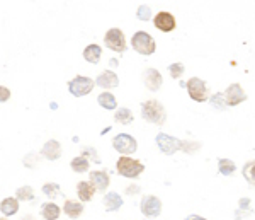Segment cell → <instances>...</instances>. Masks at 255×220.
<instances>
[{
    "label": "cell",
    "mask_w": 255,
    "mask_h": 220,
    "mask_svg": "<svg viewBox=\"0 0 255 220\" xmlns=\"http://www.w3.org/2000/svg\"><path fill=\"white\" fill-rule=\"evenodd\" d=\"M101 55H102V50L99 44H89V46L84 50V58L89 61V63H99Z\"/></svg>",
    "instance_id": "21"
},
{
    "label": "cell",
    "mask_w": 255,
    "mask_h": 220,
    "mask_svg": "<svg viewBox=\"0 0 255 220\" xmlns=\"http://www.w3.org/2000/svg\"><path fill=\"white\" fill-rule=\"evenodd\" d=\"M218 169L223 176H233L237 173V166L233 160L230 159H219L218 160Z\"/></svg>",
    "instance_id": "23"
},
{
    "label": "cell",
    "mask_w": 255,
    "mask_h": 220,
    "mask_svg": "<svg viewBox=\"0 0 255 220\" xmlns=\"http://www.w3.org/2000/svg\"><path fill=\"white\" fill-rule=\"evenodd\" d=\"M112 147L119 154H134L138 149V142L131 135H128V133H119L112 140Z\"/></svg>",
    "instance_id": "8"
},
{
    "label": "cell",
    "mask_w": 255,
    "mask_h": 220,
    "mask_svg": "<svg viewBox=\"0 0 255 220\" xmlns=\"http://www.w3.org/2000/svg\"><path fill=\"white\" fill-rule=\"evenodd\" d=\"M141 214L146 215V217H158L162 214V201L158 200L153 195H145L141 198Z\"/></svg>",
    "instance_id": "9"
},
{
    "label": "cell",
    "mask_w": 255,
    "mask_h": 220,
    "mask_svg": "<svg viewBox=\"0 0 255 220\" xmlns=\"http://www.w3.org/2000/svg\"><path fill=\"white\" fill-rule=\"evenodd\" d=\"M242 174L247 181H249L250 186H255V160H249V162L243 166Z\"/></svg>",
    "instance_id": "26"
},
{
    "label": "cell",
    "mask_w": 255,
    "mask_h": 220,
    "mask_svg": "<svg viewBox=\"0 0 255 220\" xmlns=\"http://www.w3.org/2000/svg\"><path fill=\"white\" fill-rule=\"evenodd\" d=\"M104 43L109 50L116 51V53H125L126 48H128L125 33H123L119 27H112V29H109L108 33H106Z\"/></svg>",
    "instance_id": "4"
},
{
    "label": "cell",
    "mask_w": 255,
    "mask_h": 220,
    "mask_svg": "<svg viewBox=\"0 0 255 220\" xmlns=\"http://www.w3.org/2000/svg\"><path fill=\"white\" fill-rule=\"evenodd\" d=\"M114 120L121 125H129V123H133V113L128 108H119L114 113Z\"/></svg>",
    "instance_id": "25"
},
{
    "label": "cell",
    "mask_w": 255,
    "mask_h": 220,
    "mask_svg": "<svg viewBox=\"0 0 255 220\" xmlns=\"http://www.w3.org/2000/svg\"><path fill=\"white\" fill-rule=\"evenodd\" d=\"M0 220H5V219H0Z\"/></svg>",
    "instance_id": "38"
},
{
    "label": "cell",
    "mask_w": 255,
    "mask_h": 220,
    "mask_svg": "<svg viewBox=\"0 0 255 220\" xmlns=\"http://www.w3.org/2000/svg\"><path fill=\"white\" fill-rule=\"evenodd\" d=\"M104 207L108 212H116L119 210V208L123 207V198L119 197L118 193H114V191H111V193H106L104 195Z\"/></svg>",
    "instance_id": "18"
},
{
    "label": "cell",
    "mask_w": 255,
    "mask_h": 220,
    "mask_svg": "<svg viewBox=\"0 0 255 220\" xmlns=\"http://www.w3.org/2000/svg\"><path fill=\"white\" fill-rule=\"evenodd\" d=\"M97 102L104 109H116V106H118V102H116V98L111 94V92H108V91H104L102 94H99Z\"/></svg>",
    "instance_id": "22"
},
{
    "label": "cell",
    "mask_w": 255,
    "mask_h": 220,
    "mask_svg": "<svg viewBox=\"0 0 255 220\" xmlns=\"http://www.w3.org/2000/svg\"><path fill=\"white\" fill-rule=\"evenodd\" d=\"M77 193H78V198L82 201H91L94 198V193H95V188L91 181H80L77 186Z\"/></svg>",
    "instance_id": "17"
},
{
    "label": "cell",
    "mask_w": 255,
    "mask_h": 220,
    "mask_svg": "<svg viewBox=\"0 0 255 220\" xmlns=\"http://www.w3.org/2000/svg\"><path fill=\"white\" fill-rule=\"evenodd\" d=\"M85 156H91L92 160H94L95 164H101V159L97 157V150H95V149H91V147H85V149H84V157H85Z\"/></svg>",
    "instance_id": "33"
},
{
    "label": "cell",
    "mask_w": 255,
    "mask_h": 220,
    "mask_svg": "<svg viewBox=\"0 0 255 220\" xmlns=\"http://www.w3.org/2000/svg\"><path fill=\"white\" fill-rule=\"evenodd\" d=\"M184 65L182 63H172V65H168V74H170V77L172 79H179L181 77L182 74H184Z\"/></svg>",
    "instance_id": "31"
},
{
    "label": "cell",
    "mask_w": 255,
    "mask_h": 220,
    "mask_svg": "<svg viewBox=\"0 0 255 220\" xmlns=\"http://www.w3.org/2000/svg\"><path fill=\"white\" fill-rule=\"evenodd\" d=\"M143 79H145V85H146V89L151 92H157L158 89L162 87V84H164V79H162L160 72L155 70V68H146Z\"/></svg>",
    "instance_id": "13"
},
{
    "label": "cell",
    "mask_w": 255,
    "mask_h": 220,
    "mask_svg": "<svg viewBox=\"0 0 255 220\" xmlns=\"http://www.w3.org/2000/svg\"><path fill=\"white\" fill-rule=\"evenodd\" d=\"M16 198L20 201H31L34 198V191L31 186H22L16 191Z\"/></svg>",
    "instance_id": "28"
},
{
    "label": "cell",
    "mask_w": 255,
    "mask_h": 220,
    "mask_svg": "<svg viewBox=\"0 0 255 220\" xmlns=\"http://www.w3.org/2000/svg\"><path fill=\"white\" fill-rule=\"evenodd\" d=\"M95 82L89 77H84V75H77L75 79H72L68 82V91L72 92V96L75 98H82V96L89 94V92L94 89Z\"/></svg>",
    "instance_id": "6"
},
{
    "label": "cell",
    "mask_w": 255,
    "mask_h": 220,
    "mask_svg": "<svg viewBox=\"0 0 255 220\" xmlns=\"http://www.w3.org/2000/svg\"><path fill=\"white\" fill-rule=\"evenodd\" d=\"M240 208H242V210H250V200L249 198H242V200H240Z\"/></svg>",
    "instance_id": "35"
},
{
    "label": "cell",
    "mask_w": 255,
    "mask_h": 220,
    "mask_svg": "<svg viewBox=\"0 0 255 220\" xmlns=\"http://www.w3.org/2000/svg\"><path fill=\"white\" fill-rule=\"evenodd\" d=\"M95 85H99V87H102L104 91H108V89H114L119 85V77L116 72L112 70H106L102 72L101 75H99L97 79H95Z\"/></svg>",
    "instance_id": "12"
},
{
    "label": "cell",
    "mask_w": 255,
    "mask_h": 220,
    "mask_svg": "<svg viewBox=\"0 0 255 220\" xmlns=\"http://www.w3.org/2000/svg\"><path fill=\"white\" fill-rule=\"evenodd\" d=\"M41 156L48 160H56L61 157V145L58 140H48L41 149Z\"/></svg>",
    "instance_id": "14"
},
{
    "label": "cell",
    "mask_w": 255,
    "mask_h": 220,
    "mask_svg": "<svg viewBox=\"0 0 255 220\" xmlns=\"http://www.w3.org/2000/svg\"><path fill=\"white\" fill-rule=\"evenodd\" d=\"M70 167L73 173H87L89 171V160L84 156H78L75 159H72Z\"/></svg>",
    "instance_id": "24"
},
{
    "label": "cell",
    "mask_w": 255,
    "mask_h": 220,
    "mask_svg": "<svg viewBox=\"0 0 255 220\" xmlns=\"http://www.w3.org/2000/svg\"><path fill=\"white\" fill-rule=\"evenodd\" d=\"M209 102H211L213 108L218 109V111H225V109L228 108V104H226V99H225V94H221V92H218V94L211 96Z\"/></svg>",
    "instance_id": "27"
},
{
    "label": "cell",
    "mask_w": 255,
    "mask_h": 220,
    "mask_svg": "<svg viewBox=\"0 0 255 220\" xmlns=\"http://www.w3.org/2000/svg\"><path fill=\"white\" fill-rule=\"evenodd\" d=\"M198 149H201V143H199V142H192V140H182V152L194 154Z\"/></svg>",
    "instance_id": "30"
},
{
    "label": "cell",
    "mask_w": 255,
    "mask_h": 220,
    "mask_svg": "<svg viewBox=\"0 0 255 220\" xmlns=\"http://www.w3.org/2000/svg\"><path fill=\"white\" fill-rule=\"evenodd\" d=\"M131 44H133V50L140 55H153L157 50L155 40L145 31H136L131 38Z\"/></svg>",
    "instance_id": "3"
},
{
    "label": "cell",
    "mask_w": 255,
    "mask_h": 220,
    "mask_svg": "<svg viewBox=\"0 0 255 220\" xmlns=\"http://www.w3.org/2000/svg\"><path fill=\"white\" fill-rule=\"evenodd\" d=\"M43 193L50 198H56L60 197V186H58L56 183H48L43 186Z\"/></svg>",
    "instance_id": "29"
},
{
    "label": "cell",
    "mask_w": 255,
    "mask_h": 220,
    "mask_svg": "<svg viewBox=\"0 0 255 220\" xmlns=\"http://www.w3.org/2000/svg\"><path fill=\"white\" fill-rule=\"evenodd\" d=\"M136 16H138V19H140V20H150L151 19V9L143 3V5L138 7Z\"/></svg>",
    "instance_id": "32"
},
{
    "label": "cell",
    "mask_w": 255,
    "mask_h": 220,
    "mask_svg": "<svg viewBox=\"0 0 255 220\" xmlns=\"http://www.w3.org/2000/svg\"><path fill=\"white\" fill-rule=\"evenodd\" d=\"M91 183L94 184L95 190L106 191L109 186V174L106 171H92L91 173Z\"/></svg>",
    "instance_id": "15"
},
{
    "label": "cell",
    "mask_w": 255,
    "mask_h": 220,
    "mask_svg": "<svg viewBox=\"0 0 255 220\" xmlns=\"http://www.w3.org/2000/svg\"><path fill=\"white\" fill-rule=\"evenodd\" d=\"M63 210L65 214L68 215L70 219H78L82 214H84V205L78 203V201H73V200H67L63 205Z\"/></svg>",
    "instance_id": "20"
},
{
    "label": "cell",
    "mask_w": 255,
    "mask_h": 220,
    "mask_svg": "<svg viewBox=\"0 0 255 220\" xmlns=\"http://www.w3.org/2000/svg\"><path fill=\"white\" fill-rule=\"evenodd\" d=\"M153 24L162 33H170V31H174L175 26H177L175 17L172 16L170 12H158L157 16L153 17Z\"/></svg>",
    "instance_id": "10"
},
{
    "label": "cell",
    "mask_w": 255,
    "mask_h": 220,
    "mask_svg": "<svg viewBox=\"0 0 255 220\" xmlns=\"http://www.w3.org/2000/svg\"><path fill=\"white\" fill-rule=\"evenodd\" d=\"M116 169H118V174L128 178V180H136L141 173L145 171V166L136 159H131L128 156L119 157V160L116 162Z\"/></svg>",
    "instance_id": "2"
},
{
    "label": "cell",
    "mask_w": 255,
    "mask_h": 220,
    "mask_svg": "<svg viewBox=\"0 0 255 220\" xmlns=\"http://www.w3.org/2000/svg\"><path fill=\"white\" fill-rule=\"evenodd\" d=\"M141 118L153 123V125L162 126L167 120V113H165L162 102H158L157 99H148V101L141 102Z\"/></svg>",
    "instance_id": "1"
},
{
    "label": "cell",
    "mask_w": 255,
    "mask_h": 220,
    "mask_svg": "<svg viewBox=\"0 0 255 220\" xmlns=\"http://www.w3.org/2000/svg\"><path fill=\"white\" fill-rule=\"evenodd\" d=\"M61 214V208L58 207L53 201H46V203L41 205V215H43L44 220H58Z\"/></svg>",
    "instance_id": "16"
},
{
    "label": "cell",
    "mask_w": 255,
    "mask_h": 220,
    "mask_svg": "<svg viewBox=\"0 0 255 220\" xmlns=\"http://www.w3.org/2000/svg\"><path fill=\"white\" fill-rule=\"evenodd\" d=\"M0 212H2L3 215H7V217L16 215L17 212H19V200L12 197L3 198V200L0 201Z\"/></svg>",
    "instance_id": "19"
},
{
    "label": "cell",
    "mask_w": 255,
    "mask_h": 220,
    "mask_svg": "<svg viewBox=\"0 0 255 220\" xmlns=\"http://www.w3.org/2000/svg\"><path fill=\"white\" fill-rule=\"evenodd\" d=\"M185 89H187L189 96H191L192 101L196 102H204L208 101V85L202 79L192 77L185 82Z\"/></svg>",
    "instance_id": "5"
},
{
    "label": "cell",
    "mask_w": 255,
    "mask_h": 220,
    "mask_svg": "<svg viewBox=\"0 0 255 220\" xmlns=\"http://www.w3.org/2000/svg\"><path fill=\"white\" fill-rule=\"evenodd\" d=\"M225 99L228 106H237V104H240V102L247 101V94L240 84H232L225 91Z\"/></svg>",
    "instance_id": "11"
},
{
    "label": "cell",
    "mask_w": 255,
    "mask_h": 220,
    "mask_svg": "<svg viewBox=\"0 0 255 220\" xmlns=\"http://www.w3.org/2000/svg\"><path fill=\"white\" fill-rule=\"evenodd\" d=\"M187 220H206L204 217H199V215H191Z\"/></svg>",
    "instance_id": "36"
},
{
    "label": "cell",
    "mask_w": 255,
    "mask_h": 220,
    "mask_svg": "<svg viewBox=\"0 0 255 220\" xmlns=\"http://www.w3.org/2000/svg\"><path fill=\"white\" fill-rule=\"evenodd\" d=\"M22 220H34V219H31V217H27V219H22Z\"/></svg>",
    "instance_id": "37"
},
{
    "label": "cell",
    "mask_w": 255,
    "mask_h": 220,
    "mask_svg": "<svg viewBox=\"0 0 255 220\" xmlns=\"http://www.w3.org/2000/svg\"><path fill=\"white\" fill-rule=\"evenodd\" d=\"M10 99V89H7L5 85H0V102H5Z\"/></svg>",
    "instance_id": "34"
},
{
    "label": "cell",
    "mask_w": 255,
    "mask_h": 220,
    "mask_svg": "<svg viewBox=\"0 0 255 220\" xmlns=\"http://www.w3.org/2000/svg\"><path fill=\"white\" fill-rule=\"evenodd\" d=\"M155 142H157L158 149H160L165 156H172V154H175L177 150H182V140L167 135V133H158Z\"/></svg>",
    "instance_id": "7"
}]
</instances>
